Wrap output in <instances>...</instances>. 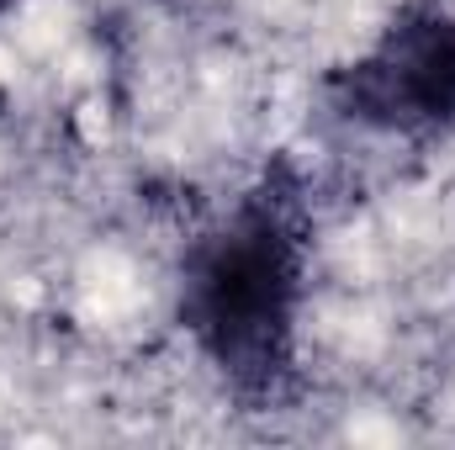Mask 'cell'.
<instances>
[{
	"mask_svg": "<svg viewBox=\"0 0 455 450\" xmlns=\"http://www.w3.org/2000/svg\"><path fill=\"white\" fill-rule=\"evenodd\" d=\"M307 292L313 202L307 181L275 159L186 244L175 318L238 403L281 408L297 392Z\"/></svg>",
	"mask_w": 455,
	"mask_h": 450,
	"instance_id": "6da1fadb",
	"label": "cell"
},
{
	"mask_svg": "<svg viewBox=\"0 0 455 450\" xmlns=\"http://www.w3.org/2000/svg\"><path fill=\"white\" fill-rule=\"evenodd\" d=\"M329 112L403 143L455 138V11L403 0L355 59L323 75Z\"/></svg>",
	"mask_w": 455,
	"mask_h": 450,
	"instance_id": "7a4b0ae2",
	"label": "cell"
},
{
	"mask_svg": "<svg viewBox=\"0 0 455 450\" xmlns=\"http://www.w3.org/2000/svg\"><path fill=\"white\" fill-rule=\"evenodd\" d=\"M16 5H21V0H0V16H11V11H16Z\"/></svg>",
	"mask_w": 455,
	"mask_h": 450,
	"instance_id": "3957f363",
	"label": "cell"
}]
</instances>
